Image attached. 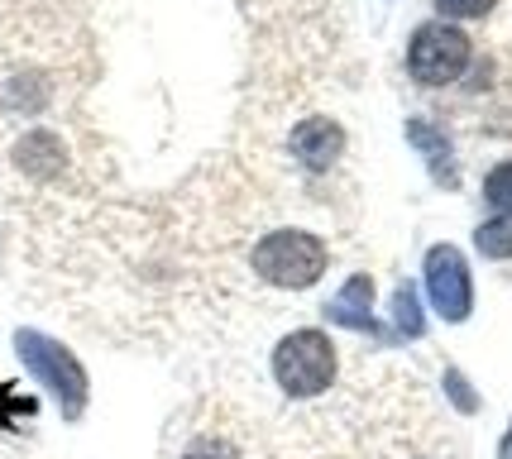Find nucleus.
I'll list each match as a JSON object with an SVG mask.
<instances>
[{"label":"nucleus","mask_w":512,"mask_h":459,"mask_svg":"<svg viewBox=\"0 0 512 459\" xmlns=\"http://www.w3.org/2000/svg\"><path fill=\"white\" fill-rule=\"evenodd\" d=\"M10 163L15 173H24L29 182H58L67 173V144L63 134L53 130H24L10 149Z\"/></svg>","instance_id":"6e6552de"},{"label":"nucleus","mask_w":512,"mask_h":459,"mask_svg":"<svg viewBox=\"0 0 512 459\" xmlns=\"http://www.w3.org/2000/svg\"><path fill=\"white\" fill-rule=\"evenodd\" d=\"M331 268V249L321 235L302 230V225H283L268 230L249 244V273L273 292H307L326 278Z\"/></svg>","instance_id":"f03ea898"},{"label":"nucleus","mask_w":512,"mask_h":459,"mask_svg":"<svg viewBox=\"0 0 512 459\" xmlns=\"http://www.w3.org/2000/svg\"><path fill=\"white\" fill-rule=\"evenodd\" d=\"M446 393L455 397V407H460V412H479V393H474L455 369H446Z\"/></svg>","instance_id":"dca6fc26"},{"label":"nucleus","mask_w":512,"mask_h":459,"mask_svg":"<svg viewBox=\"0 0 512 459\" xmlns=\"http://www.w3.org/2000/svg\"><path fill=\"white\" fill-rule=\"evenodd\" d=\"M321 316L331 326H345L355 335H369V340H393V330L379 326V316H374V278L369 273H350L340 283V292L321 306Z\"/></svg>","instance_id":"423d86ee"},{"label":"nucleus","mask_w":512,"mask_h":459,"mask_svg":"<svg viewBox=\"0 0 512 459\" xmlns=\"http://www.w3.org/2000/svg\"><path fill=\"white\" fill-rule=\"evenodd\" d=\"M15 354H20L24 373L58 402L63 421H77L87 412V397H91L87 369H82V359L67 350L63 340H53L44 330H15Z\"/></svg>","instance_id":"7ed1b4c3"},{"label":"nucleus","mask_w":512,"mask_h":459,"mask_svg":"<svg viewBox=\"0 0 512 459\" xmlns=\"http://www.w3.org/2000/svg\"><path fill=\"white\" fill-rule=\"evenodd\" d=\"M393 335H402V340H422L426 335V316H422V302H417V287L412 283L393 287Z\"/></svg>","instance_id":"9b49d317"},{"label":"nucleus","mask_w":512,"mask_h":459,"mask_svg":"<svg viewBox=\"0 0 512 459\" xmlns=\"http://www.w3.org/2000/svg\"><path fill=\"white\" fill-rule=\"evenodd\" d=\"M173 459H259V455H254V445H249V436L240 426H230V421H201V426H192L182 436Z\"/></svg>","instance_id":"1a4fd4ad"},{"label":"nucleus","mask_w":512,"mask_h":459,"mask_svg":"<svg viewBox=\"0 0 512 459\" xmlns=\"http://www.w3.org/2000/svg\"><path fill=\"white\" fill-rule=\"evenodd\" d=\"M498 0H436V10L446 15V20H479V15H489Z\"/></svg>","instance_id":"4468645a"},{"label":"nucleus","mask_w":512,"mask_h":459,"mask_svg":"<svg viewBox=\"0 0 512 459\" xmlns=\"http://www.w3.org/2000/svg\"><path fill=\"white\" fill-rule=\"evenodd\" d=\"M474 244L484 259H512V216H493L474 230Z\"/></svg>","instance_id":"f8f14e48"},{"label":"nucleus","mask_w":512,"mask_h":459,"mask_svg":"<svg viewBox=\"0 0 512 459\" xmlns=\"http://www.w3.org/2000/svg\"><path fill=\"white\" fill-rule=\"evenodd\" d=\"M288 153H292V163H302L307 173H331L335 163H340V153H345L340 120H331V115H307L302 125H292Z\"/></svg>","instance_id":"0eeeda50"},{"label":"nucleus","mask_w":512,"mask_h":459,"mask_svg":"<svg viewBox=\"0 0 512 459\" xmlns=\"http://www.w3.org/2000/svg\"><path fill=\"white\" fill-rule=\"evenodd\" d=\"M15 416H34V397H20L10 383H0V426H10Z\"/></svg>","instance_id":"2eb2a0df"},{"label":"nucleus","mask_w":512,"mask_h":459,"mask_svg":"<svg viewBox=\"0 0 512 459\" xmlns=\"http://www.w3.org/2000/svg\"><path fill=\"white\" fill-rule=\"evenodd\" d=\"M422 283H426V302L431 311L460 326L469 311H474V278H469V263L455 244H431L422 259Z\"/></svg>","instance_id":"39448f33"},{"label":"nucleus","mask_w":512,"mask_h":459,"mask_svg":"<svg viewBox=\"0 0 512 459\" xmlns=\"http://www.w3.org/2000/svg\"><path fill=\"white\" fill-rule=\"evenodd\" d=\"M484 197H489V206H498V216H512V163H498L484 177Z\"/></svg>","instance_id":"ddd939ff"},{"label":"nucleus","mask_w":512,"mask_h":459,"mask_svg":"<svg viewBox=\"0 0 512 459\" xmlns=\"http://www.w3.org/2000/svg\"><path fill=\"white\" fill-rule=\"evenodd\" d=\"M407 139H412V144L426 153V163H431L436 182L455 187V168H450V144H446V134L436 130V125H426V120H412V125H407Z\"/></svg>","instance_id":"9d476101"},{"label":"nucleus","mask_w":512,"mask_h":459,"mask_svg":"<svg viewBox=\"0 0 512 459\" xmlns=\"http://www.w3.org/2000/svg\"><path fill=\"white\" fill-rule=\"evenodd\" d=\"M498 459H512V421H508V431H503V440H498Z\"/></svg>","instance_id":"f3484780"},{"label":"nucleus","mask_w":512,"mask_h":459,"mask_svg":"<svg viewBox=\"0 0 512 459\" xmlns=\"http://www.w3.org/2000/svg\"><path fill=\"white\" fill-rule=\"evenodd\" d=\"M469 67V39L465 29H455L446 20L417 24L412 44H407V72L422 82V87H446Z\"/></svg>","instance_id":"20e7f679"},{"label":"nucleus","mask_w":512,"mask_h":459,"mask_svg":"<svg viewBox=\"0 0 512 459\" xmlns=\"http://www.w3.org/2000/svg\"><path fill=\"white\" fill-rule=\"evenodd\" d=\"M268 378H273L278 397H288L292 407H316L340 388L345 354H340L331 330L292 326L288 335H278V345L268 354Z\"/></svg>","instance_id":"f257e3e1"}]
</instances>
